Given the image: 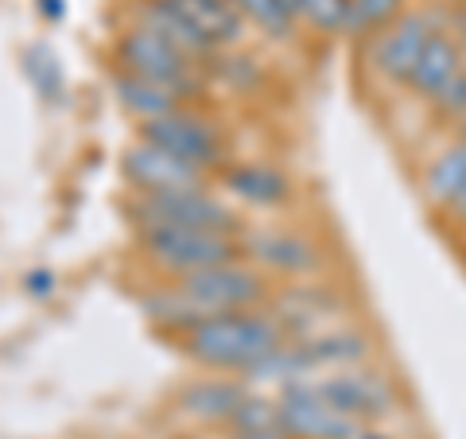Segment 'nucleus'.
<instances>
[{"mask_svg":"<svg viewBox=\"0 0 466 439\" xmlns=\"http://www.w3.org/2000/svg\"><path fill=\"white\" fill-rule=\"evenodd\" d=\"M291 334L276 319V311L265 307H249V311H226L210 315L198 327L175 339L183 358H191L198 370L214 373H233V377H249L272 350H280Z\"/></svg>","mask_w":466,"mask_h":439,"instance_id":"obj_1","label":"nucleus"},{"mask_svg":"<svg viewBox=\"0 0 466 439\" xmlns=\"http://www.w3.org/2000/svg\"><path fill=\"white\" fill-rule=\"evenodd\" d=\"M125 218L133 230H159V226H187V230H218V233H245L241 214L233 210L214 187H191V191H128Z\"/></svg>","mask_w":466,"mask_h":439,"instance_id":"obj_2","label":"nucleus"},{"mask_svg":"<svg viewBox=\"0 0 466 439\" xmlns=\"http://www.w3.org/2000/svg\"><path fill=\"white\" fill-rule=\"evenodd\" d=\"M137 253L148 260L156 272L183 276L195 269L222 265V260H238V257H245V245H241V233L159 226V230H137Z\"/></svg>","mask_w":466,"mask_h":439,"instance_id":"obj_3","label":"nucleus"},{"mask_svg":"<svg viewBox=\"0 0 466 439\" xmlns=\"http://www.w3.org/2000/svg\"><path fill=\"white\" fill-rule=\"evenodd\" d=\"M137 137L159 144V148H167L171 156L187 159V164H195L198 171H207L210 179L233 164L222 125H218L210 113H202V106H179L164 117L140 121Z\"/></svg>","mask_w":466,"mask_h":439,"instance_id":"obj_4","label":"nucleus"},{"mask_svg":"<svg viewBox=\"0 0 466 439\" xmlns=\"http://www.w3.org/2000/svg\"><path fill=\"white\" fill-rule=\"evenodd\" d=\"M113 58L116 66L113 70H125V75H137V78H148L159 86H171L179 90L183 97H191L202 106V90H207V70L195 66L187 55H179L167 39H159L156 32H148L144 24H128L121 36L113 43Z\"/></svg>","mask_w":466,"mask_h":439,"instance_id":"obj_5","label":"nucleus"},{"mask_svg":"<svg viewBox=\"0 0 466 439\" xmlns=\"http://www.w3.org/2000/svg\"><path fill=\"white\" fill-rule=\"evenodd\" d=\"M179 291L207 315H226V311H249V307H265L272 300V276L260 272L249 257L222 260L210 269H195L183 276H171Z\"/></svg>","mask_w":466,"mask_h":439,"instance_id":"obj_6","label":"nucleus"},{"mask_svg":"<svg viewBox=\"0 0 466 439\" xmlns=\"http://www.w3.org/2000/svg\"><path fill=\"white\" fill-rule=\"evenodd\" d=\"M303 385H308L315 397H323L330 408H339L342 416L358 420V424H385L400 404L392 377L377 373L370 362L327 370V373H319L315 382H303Z\"/></svg>","mask_w":466,"mask_h":439,"instance_id":"obj_7","label":"nucleus"},{"mask_svg":"<svg viewBox=\"0 0 466 439\" xmlns=\"http://www.w3.org/2000/svg\"><path fill=\"white\" fill-rule=\"evenodd\" d=\"M272 404L276 432L284 439H358L366 428V424L342 416L339 408H330L323 397H315L303 382H288Z\"/></svg>","mask_w":466,"mask_h":439,"instance_id":"obj_8","label":"nucleus"},{"mask_svg":"<svg viewBox=\"0 0 466 439\" xmlns=\"http://www.w3.org/2000/svg\"><path fill=\"white\" fill-rule=\"evenodd\" d=\"M121 179H125L128 191H144V195L191 191V187L214 183L207 171H198L195 164H187V159L171 156L167 148H159L152 140H140V137L121 152Z\"/></svg>","mask_w":466,"mask_h":439,"instance_id":"obj_9","label":"nucleus"},{"mask_svg":"<svg viewBox=\"0 0 466 439\" xmlns=\"http://www.w3.org/2000/svg\"><path fill=\"white\" fill-rule=\"evenodd\" d=\"M440 24L431 12H400L392 24H385L377 36H370V66L381 82H404L412 63L424 51V43L440 32Z\"/></svg>","mask_w":466,"mask_h":439,"instance_id":"obj_10","label":"nucleus"},{"mask_svg":"<svg viewBox=\"0 0 466 439\" xmlns=\"http://www.w3.org/2000/svg\"><path fill=\"white\" fill-rule=\"evenodd\" d=\"M241 245H245V257L260 272H268L272 281H308L323 265V249L308 233H296V230H253V233L245 230Z\"/></svg>","mask_w":466,"mask_h":439,"instance_id":"obj_11","label":"nucleus"},{"mask_svg":"<svg viewBox=\"0 0 466 439\" xmlns=\"http://www.w3.org/2000/svg\"><path fill=\"white\" fill-rule=\"evenodd\" d=\"M133 20L144 24L148 32H156L159 39H167L175 51L187 55V58H191L195 66H202V70H210V66L218 63V55H222L207 36L195 32V27L187 24L179 12L167 5V0H140L137 12H133Z\"/></svg>","mask_w":466,"mask_h":439,"instance_id":"obj_12","label":"nucleus"},{"mask_svg":"<svg viewBox=\"0 0 466 439\" xmlns=\"http://www.w3.org/2000/svg\"><path fill=\"white\" fill-rule=\"evenodd\" d=\"M218 179L226 183V195L245 202V207L280 210L291 202V179L272 164H238V159H233Z\"/></svg>","mask_w":466,"mask_h":439,"instance_id":"obj_13","label":"nucleus"},{"mask_svg":"<svg viewBox=\"0 0 466 439\" xmlns=\"http://www.w3.org/2000/svg\"><path fill=\"white\" fill-rule=\"evenodd\" d=\"M459 70H462L459 43H455V36H451V27H440V32L424 43V51H420V58L412 63V70H408V78L400 86L428 106V101L440 94Z\"/></svg>","mask_w":466,"mask_h":439,"instance_id":"obj_14","label":"nucleus"},{"mask_svg":"<svg viewBox=\"0 0 466 439\" xmlns=\"http://www.w3.org/2000/svg\"><path fill=\"white\" fill-rule=\"evenodd\" d=\"M167 5L179 12V16L202 32L218 51H238L245 43V24L238 16V8L229 5V0H167Z\"/></svg>","mask_w":466,"mask_h":439,"instance_id":"obj_15","label":"nucleus"},{"mask_svg":"<svg viewBox=\"0 0 466 439\" xmlns=\"http://www.w3.org/2000/svg\"><path fill=\"white\" fill-rule=\"evenodd\" d=\"M462 187H466V133L455 137L451 144H443V148L428 159L420 191H424L428 207L443 218V214L451 210V202L459 199Z\"/></svg>","mask_w":466,"mask_h":439,"instance_id":"obj_16","label":"nucleus"},{"mask_svg":"<svg viewBox=\"0 0 466 439\" xmlns=\"http://www.w3.org/2000/svg\"><path fill=\"white\" fill-rule=\"evenodd\" d=\"M113 97L133 121H152V117H164V113L179 109V106H198V101L183 97L179 90H171V86L125 75V70H113Z\"/></svg>","mask_w":466,"mask_h":439,"instance_id":"obj_17","label":"nucleus"},{"mask_svg":"<svg viewBox=\"0 0 466 439\" xmlns=\"http://www.w3.org/2000/svg\"><path fill=\"white\" fill-rule=\"evenodd\" d=\"M241 401H245V389L238 382H226V377H202V382H191L183 389L179 408L195 420L229 424Z\"/></svg>","mask_w":466,"mask_h":439,"instance_id":"obj_18","label":"nucleus"},{"mask_svg":"<svg viewBox=\"0 0 466 439\" xmlns=\"http://www.w3.org/2000/svg\"><path fill=\"white\" fill-rule=\"evenodd\" d=\"M233 8H238V16L257 27L260 36L268 39H291V27H296V20H291V12L280 5V0H229Z\"/></svg>","mask_w":466,"mask_h":439,"instance_id":"obj_19","label":"nucleus"},{"mask_svg":"<svg viewBox=\"0 0 466 439\" xmlns=\"http://www.w3.org/2000/svg\"><path fill=\"white\" fill-rule=\"evenodd\" d=\"M404 12V0H350V20L346 32L350 36H377L385 24H392Z\"/></svg>","mask_w":466,"mask_h":439,"instance_id":"obj_20","label":"nucleus"},{"mask_svg":"<svg viewBox=\"0 0 466 439\" xmlns=\"http://www.w3.org/2000/svg\"><path fill=\"white\" fill-rule=\"evenodd\" d=\"M346 20H350V0H303L299 5V24H308L319 36L346 32Z\"/></svg>","mask_w":466,"mask_h":439,"instance_id":"obj_21","label":"nucleus"},{"mask_svg":"<svg viewBox=\"0 0 466 439\" xmlns=\"http://www.w3.org/2000/svg\"><path fill=\"white\" fill-rule=\"evenodd\" d=\"M428 106L435 109V117H443L451 125H466V66L428 101Z\"/></svg>","mask_w":466,"mask_h":439,"instance_id":"obj_22","label":"nucleus"},{"mask_svg":"<svg viewBox=\"0 0 466 439\" xmlns=\"http://www.w3.org/2000/svg\"><path fill=\"white\" fill-rule=\"evenodd\" d=\"M447 27H451V36H455V43H459V58L466 66V12H459L455 24H447Z\"/></svg>","mask_w":466,"mask_h":439,"instance_id":"obj_23","label":"nucleus"},{"mask_svg":"<svg viewBox=\"0 0 466 439\" xmlns=\"http://www.w3.org/2000/svg\"><path fill=\"white\" fill-rule=\"evenodd\" d=\"M358 439H400V435H392V432H385L381 424H366V428H361V435Z\"/></svg>","mask_w":466,"mask_h":439,"instance_id":"obj_24","label":"nucleus"},{"mask_svg":"<svg viewBox=\"0 0 466 439\" xmlns=\"http://www.w3.org/2000/svg\"><path fill=\"white\" fill-rule=\"evenodd\" d=\"M280 5L291 12V20H299V5H303V0H280Z\"/></svg>","mask_w":466,"mask_h":439,"instance_id":"obj_25","label":"nucleus"}]
</instances>
